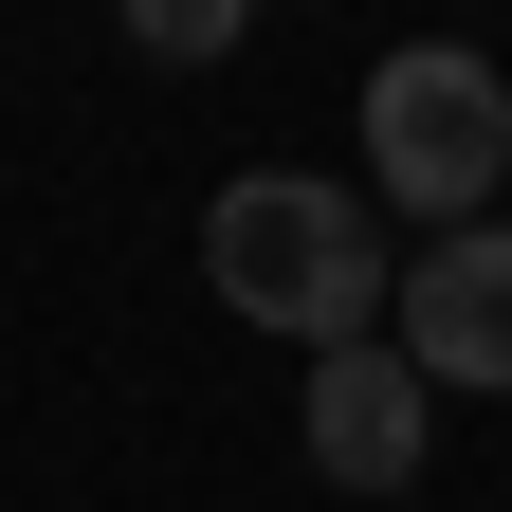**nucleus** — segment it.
Returning a JSON list of instances; mask_svg holds the SVG:
<instances>
[{"label":"nucleus","mask_w":512,"mask_h":512,"mask_svg":"<svg viewBox=\"0 0 512 512\" xmlns=\"http://www.w3.org/2000/svg\"><path fill=\"white\" fill-rule=\"evenodd\" d=\"M421 439H439V384L403 366V330L311 348V476H330V494H403Z\"/></svg>","instance_id":"obj_3"},{"label":"nucleus","mask_w":512,"mask_h":512,"mask_svg":"<svg viewBox=\"0 0 512 512\" xmlns=\"http://www.w3.org/2000/svg\"><path fill=\"white\" fill-rule=\"evenodd\" d=\"M494 183H512V74L458 55V37H403V55L366 74V202L458 238Z\"/></svg>","instance_id":"obj_2"},{"label":"nucleus","mask_w":512,"mask_h":512,"mask_svg":"<svg viewBox=\"0 0 512 512\" xmlns=\"http://www.w3.org/2000/svg\"><path fill=\"white\" fill-rule=\"evenodd\" d=\"M238 37H256V0H128V55L147 74H220Z\"/></svg>","instance_id":"obj_5"},{"label":"nucleus","mask_w":512,"mask_h":512,"mask_svg":"<svg viewBox=\"0 0 512 512\" xmlns=\"http://www.w3.org/2000/svg\"><path fill=\"white\" fill-rule=\"evenodd\" d=\"M202 293L238 330L348 348V330H384V202L366 183H311V165H256V183L202 202Z\"/></svg>","instance_id":"obj_1"},{"label":"nucleus","mask_w":512,"mask_h":512,"mask_svg":"<svg viewBox=\"0 0 512 512\" xmlns=\"http://www.w3.org/2000/svg\"><path fill=\"white\" fill-rule=\"evenodd\" d=\"M403 366L512 403V220H458V238L403 256Z\"/></svg>","instance_id":"obj_4"}]
</instances>
